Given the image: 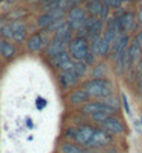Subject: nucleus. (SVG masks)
<instances>
[{
	"instance_id": "1",
	"label": "nucleus",
	"mask_w": 142,
	"mask_h": 153,
	"mask_svg": "<svg viewBox=\"0 0 142 153\" xmlns=\"http://www.w3.org/2000/svg\"><path fill=\"white\" fill-rule=\"evenodd\" d=\"M68 135L75 141V143L85 149H102L109 146L113 141L112 135L103 128H96L88 124L68 129Z\"/></svg>"
},
{
	"instance_id": "2",
	"label": "nucleus",
	"mask_w": 142,
	"mask_h": 153,
	"mask_svg": "<svg viewBox=\"0 0 142 153\" xmlns=\"http://www.w3.org/2000/svg\"><path fill=\"white\" fill-rule=\"evenodd\" d=\"M82 89L89 95V97L100 99V100L113 95V85L106 78H92L85 81L82 84Z\"/></svg>"
},
{
	"instance_id": "3",
	"label": "nucleus",
	"mask_w": 142,
	"mask_h": 153,
	"mask_svg": "<svg viewBox=\"0 0 142 153\" xmlns=\"http://www.w3.org/2000/svg\"><path fill=\"white\" fill-rule=\"evenodd\" d=\"M89 52V40L85 36L77 35L71 38V40L67 45V53L73 59V61H84Z\"/></svg>"
},
{
	"instance_id": "4",
	"label": "nucleus",
	"mask_w": 142,
	"mask_h": 153,
	"mask_svg": "<svg viewBox=\"0 0 142 153\" xmlns=\"http://www.w3.org/2000/svg\"><path fill=\"white\" fill-rule=\"evenodd\" d=\"M103 20L97 18V17H86L85 22H84V27H82L81 31H78V35L80 36H85L86 39L89 40H95L97 38L102 36V32H103Z\"/></svg>"
},
{
	"instance_id": "5",
	"label": "nucleus",
	"mask_w": 142,
	"mask_h": 153,
	"mask_svg": "<svg viewBox=\"0 0 142 153\" xmlns=\"http://www.w3.org/2000/svg\"><path fill=\"white\" fill-rule=\"evenodd\" d=\"M86 11L80 6H75V7H71L68 11V21L67 24L71 28V31H81L82 27H84V22L86 20Z\"/></svg>"
},
{
	"instance_id": "6",
	"label": "nucleus",
	"mask_w": 142,
	"mask_h": 153,
	"mask_svg": "<svg viewBox=\"0 0 142 153\" xmlns=\"http://www.w3.org/2000/svg\"><path fill=\"white\" fill-rule=\"evenodd\" d=\"M81 111H82V114H85V116H88V117L97 113V111H103V113H107V114H110V116H114V113H116V110H114L113 107L107 106L105 102H102V100L86 102L85 105H82Z\"/></svg>"
},
{
	"instance_id": "7",
	"label": "nucleus",
	"mask_w": 142,
	"mask_h": 153,
	"mask_svg": "<svg viewBox=\"0 0 142 153\" xmlns=\"http://www.w3.org/2000/svg\"><path fill=\"white\" fill-rule=\"evenodd\" d=\"M65 14V10H61V8H57V10H48L43 14L39 16L38 18V25L39 28L48 29L53 22H56L59 20H63V17Z\"/></svg>"
},
{
	"instance_id": "8",
	"label": "nucleus",
	"mask_w": 142,
	"mask_h": 153,
	"mask_svg": "<svg viewBox=\"0 0 142 153\" xmlns=\"http://www.w3.org/2000/svg\"><path fill=\"white\" fill-rule=\"evenodd\" d=\"M100 128H103L110 135H121L126 131V125L123 124V121L120 118H117V117H114V116H110L105 121L100 123Z\"/></svg>"
},
{
	"instance_id": "9",
	"label": "nucleus",
	"mask_w": 142,
	"mask_h": 153,
	"mask_svg": "<svg viewBox=\"0 0 142 153\" xmlns=\"http://www.w3.org/2000/svg\"><path fill=\"white\" fill-rule=\"evenodd\" d=\"M81 76L78 75L74 68L71 67L70 70H64V71H60L59 76H57V79H59V85H60V88L63 89H71L74 88L75 85L78 84V81H80Z\"/></svg>"
},
{
	"instance_id": "10",
	"label": "nucleus",
	"mask_w": 142,
	"mask_h": 153,
	"mask_svg": "<svg viewBox=\"0 0 142 153\" xmlns=\"http://www.w3.org/2000/svg\"><path fill=\"white\" fill-rule=\"evenodd\" d=\"M109 6L105 4L102 0H96V1H89L86 6V13H89V16L97 17L100 20H106L109 16Z\"/></svg>"
},
{
	"instance_id": "11",
	"label": "nucleus",
	"mask_w": 142,
	"mask_h": 153,
	"mask_svg": "<svg viewBox=\"0 0 142 153\" xmlns=\"http://www.w3.org/2000/svg\"><path fill=\"white\" fill-rule=\"evenodd\" d=\"M110 49H112L110 43L107 42V40L103 39L102 36L89 42V50H91V53H92L94 56L105 57V56H107V54H109Z\"/></svg>"
},
{
	"instance_id": "12",
	"label": "nucleus",
	"mask_w": 142,
	"mask_h": 153,
	"mask_svg": "<svg viewBox=\"0 0 142 153\" xmlns=\"http://www.w3.org/2000/svg\"><path fill=\"white\" fill-rule=\"evenodd\" d=\"M117 20L123 33H128L137 24V18L132 11H123L121 14L117 16Z\"/></svg>"
},
{
	"instance_id": "13",
	"label": "nucleus",
	"mask_w": 142,
	"mask_h": 153,
	"mask_svg": "<svg viewBox=\"0 0 142 153\" xmlns=\"http://www.w3.org/2000/svg\"><path fill=\"white\" fill-rule=\"evenodd\" d=\"M50 64H52L54 68H59L60 71H64V70H70L73 67L74 61H73V59L68 56V53L64 50V52H61V53H59V54H56L54 57H52V59H50Z\"/></svg>"
},
{
	"instance_id": "14",
	"label": "nucleus",
	"mask_w": 142,
	"mask_h": 153,
	"mask_svg": "<svg viewBox=\"0 0 142 153\" xmlns=\"http://www.w3.org/2000/svg\"><path fill=\"white\" fill-rule=\"evenodd\" d=\"M67 45H68V42H67V40L61 39V38L54 36L48 43V46H46V50H45L46 57L52 59V57H54L56 54H59V53L64 52V50H65V46H67Z\"/></svg>"
},
{
	"instance_id": "15",
	"label": "nucleus",
	"mask_w": 142,
	"mask_h": 153,
	"mask_svg": "<svg viewBox=\"0 0 142 153\" xmlns=\"http://www.w3.org/2000/svg\"><path fill=\"white\" fill-rule=\"evenodd\" d=\"M45 45H46L45 36L39 32L33 33V35H31V36L27 39V48H28L29 52H32V53L41 52L42 48H43Z\"/></svg>"
},
{
	"instance_id": "16",
	"label": "nucleus",
	"mask_w": 142,
	"mask_h": 153,
	"mask_svg": "<svg viewBox=\"0 0 142 153\" xmlns=\"http://www.w3.org/2000/svg\"><path fill=\"white\" fill-rule=\"evenodd\" d=\"M10 27L13 31L11 38L16 42H24L27 39V28H25V24L22 21H13V22H10Z\"/></svg>"
},
{
	"instance_id": "17",
	"label": "nucleus",
	"mask_w": 142,
	"mask_h": 153,
	"mask_svg": "<svg viewBox=\"0 0 142 153\" xmlns=\"http://www.w3.org/2000/svg\"><path fill=\"white\" fill-rule=\"evenodd\" d=\"M89 95L84 91L82 88H78V89H74L73 92L70 93V96H68V100L70 103L73 106H82V105H85L86 102H89Z\"/></svg>"
},
{
	"instance_id": "18",
	"label": "nucleus",
	"mask_w": 142,
	"mask_h": 153,
	"mask_svg": "<svg viewBox=\"0 0 142 153\" xmlns=\"http://www.w3.org/2000/svg\"><path fill=\"white\" fill-rule=\"evenodd\" d=\"M17 49L10 40L1 39L0 40V56L6 60H11L13 57H16Z\"/></svg>"
},
{
	"instance_id": "19",
	"label": "nucleus",
	"mask_w": 142,
	"mask_h": 153,
	"mask_svg": "<svg viewBox=\"0 0 142 153\" xmlns=\"http://www.w3.org/2000/svg\"><path fill=\"white\" fill-rule=\"evenodd\" d=\"M60 153H89V149H85L74 142H63L59 148Z\"/></svg>"
},
{
	"instance_id": "20",
	"label": "nucleus",
	"mask_w": 142,
	"mask_h": 153,
	"mask_svg": "<svg viewBox=\"0 0 142 153\" xmlns=\"http://www.w3.org/2000/svg\"><path fill=\"white\" fill-rule=\"evenodd\" d=\"M128 54H130V59H131V63L132 65H137L141 61L142 59V49L138 46L137 42H132V43L128 45Z\"/></svg>"
},
{
	"instance_id": "21",
	"label": "nucleus",
	"mask_w": 142,
	"mask_h": 153,
	"mask_svg": "<svg viewBox=\"0 0 142 153\" xmlns=\"http://www.w3.org/2000/svg\"><path fill=\"white\" fill-rule=\"evenodd\" d=\"M11 35H13V31H11L10 24H3V27L0 28V36H1V39L8 40L11 38Z\"/></svg>"
},
{
	"instance_id": "22",
	"label": "nucleus",
	"mask_w": 142,
	"mask_h": 153,
	"mask_svg": "<svg viewBox=\"0 0 142 153\" xmlns=\"http://www.w3.org/2000/svg\"><path fill=\"white\" fill-rule=\"evenodd\" d=\"M102 102H105L107 106H110V107H113L114 110H117L118 107H120V103H118V99L114 95H110V96H107V97H105Z\"/></svg>"
},
{
	"instance_id": "23",
	"label": "nucleus",
	"mask_w": 142,
	"mask_h": 153,
	"mask_svg": "<svg viewBox=\"0 0 142 153\" xmlns=\"http://www.w3.org/2000/svg\"><path fill=\"white\" fill-rule=\"evenodd\" d=\"M106 74V67L105 64H97L95 65L94 71H92V76H95V78H103Z\"/></svg>"
},
{
	"instance_id": "24",
	"label": "nucleus",
	"mask_w": 142,
	"mask_h": 153,
	"mask_svg": "<svg viewBox=\"0 0 142 153\" xmlns=\"http://www.w3.org/2000/svg\"><path fill=\"white\" fill-rule=\"evenodd\" d=\"M107 117H110V114L107 113H103V111H97V113L92 114V116H89V118L92 121H95V123H97V124H100L102 121H105Z\"/></svg>"
},
{
	"instance_id": "25",
	"label": "nucleus",
	"mask_w": 142,
	"mask_h": 153,
	"mask_svg": "<svg viewBox=\"0 0 142 153\" xmlns=\"http://www.w3.org/2000/svg\"><path fill=\"white\" fill-rule=\"evenodd\" d=\"M105 4H107L109 7H113V8H118L121 7V4L124 3V0H102Z\"/></svg>"
},
{
	"instance_id": "26",
	"label": "nucleus",
	"mask_w": 142,
	"mask_h": 153,
	"mask_svg": "<svg viewBox=\"0 0 142 153\" xmlns=\"http://www.w3.org/2000/svg\"><path fill=\"white\" fill-rule=\"evenodd\" d=\"M121 102H123V106H124V110L128 116H131V109H130V103H128V99H127L126 93H121Z\"/></svg>"
},
{
	"instance_id": "27",
	"label": "nucleus",
	"mask_w": 142,
	"mask_h": 153,
	"mask_svg": "<svg viewBox=\"0 0 142 153\" xmlns=\"http://www.w3.org/2000/svg\"><path fill=\"white\" fill-rule=\"evenodd\" d=\"M135 42L138 43V46L142 49V29L139 31L138 33H137V36H135Z\"/></svg>"
},
{
	"instance_id": "28",
	"label": "nucleus",
	"mask_w": 142,
	"mask_h": 153,
	"mask_svg": "<svg viewBox=\"0 0 142 153\" xmlns=\"http://www.w3.org/2000/svg\"><path fill=\"white\" fill-rule=\"evenodd\" d=\"M137 24H139V25H142V7L138 10V14H137Z\"/></svg>"
},
{
	"instance_id": "29",
	"label": "nucleus",
	"mask_w": 142,
	"mask_h": 153,
	"mask_svg": "<svg viewBox=\"0 0 142 153\" xmlns=\"http://www.w3.org/2000/svg\"><path fill=\"white\" fill-rule=\"evenodd\" d=\"M138 88H139V92L142 93V73L138 76Z\"/></svg>"
},
{
	"instance_id": "30",
	"label": "nucleus",
	"mask_w": 142,
	"mask_h": 153,
	"mask_svg": "<svg viewBox=\"0 0 142 153\" xmlns=\"http://www.w3.org/2000/svg\"><path fill=\"white\" fill-rule=\"evenodd\" d=\"M105 153H120L116 148H109V149H106V152Z\"/></svg>"
},
{
	"instance_id": "31",
	"label": "nucleus",
	"mask_w": 142,
	"mask_h": 153,
	"mask_svg": "<svg viewBox=\"0 0 142 153\" xmlns=\"http://www.w3.org/2000/svg\"><path fill=\"white\" fill-rule=\"evenodd\" d=\"M54 0H41V3L42 4H45V6H48V4H50V3H53Z\"/></svg>"
},
{
	"instance_id": "32",
	"label": "nucleus",
	"mask_w": 142,
	"mask_h": 153,
	"mask_svg": "<svg viewBox=\"0 0 142 153\" xmlns=\"http://www.w3.org/2000/svg\"><path fill=\"white\" fill-rule=\"evenodd\" d=\"M3 24H4V20H3V17H0V28L3 27Z\"/></svg>"
},
{
	"instance_id": "33",
	"label": "nucleus",
	"mask_w": 142,
	"mask_h": 153,
	"mask_svg": "<svg viewBox=\"0 0 142 153\" xmlns=\"http://www.w3.org/2000/svg\"><path fill=\"white\" fill-rule=\"evenodd\" d=\"M86 1H88V3H89V1H96V0H86Z\"/></svg>"
},
{
	"instance_id": "34",
	"label": "nucleus",
	"mask_w": 142,
	"mask_h": 153,
	"mask_svg": "<svg viewBox=\"0 0 142 153\" xmlns=\"http://www.w3.org/2000/svg\"><path fill=\"white\" fill-rule=\"evenodd\" d=\"M124 1H132V0H124Z\"/></svg>"
},
{
	"instance_id": "35",
	"label": "nucleus",
	"mask_w": 142,
	"mask_h": 153,
	"mask_svg": "<svg viewBox=\"0 0 142 153\" xmlns=\"http://www.w3.org/2000/svg\"><path fill=\"white\" fill-rule=\"evenodd\" d=\"M139 123H141V127H142V118H141V121H139Z\"/></svg>"
},
{
	"instance_id": "36",
	"label": "nucleus",
	"mask_w": 142,
	"mask_h": 153,
	"mask_svg": "<svg viewBox=\"0 0 142 153\" xmlns=\"http://www.w3.org/2000/svg\"><path fill=\"white\" fill-rule=\"evenodd\" d=\"M0 1H1V0H0Z\"/></svg>"
}]
</instances>
